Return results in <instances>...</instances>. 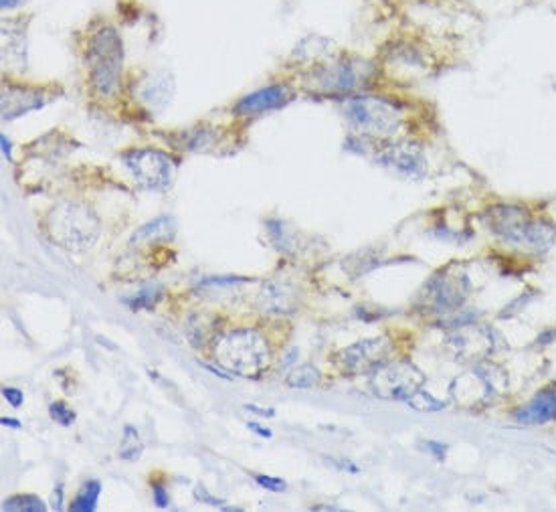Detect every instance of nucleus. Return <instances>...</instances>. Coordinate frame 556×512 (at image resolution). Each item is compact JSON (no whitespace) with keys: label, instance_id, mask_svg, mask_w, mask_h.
<instances>
[{"label":"nucleus","instance_id":"35","mask_svg":"<svg viewBox=\"0 0 556 512\" xmlns=\"http://www.w3.org/2000/svg\"><path fill=\"white\" fill-rule=\"evenodd\" d=\"M247 428H250L251 431H255V433H259L261 438H265V440H271L273 438V431L271 430H268V428H261V425H258V423H247Z\"/></svg>","mask_w":556,"mask_h":512},{"label":"nucleus","instance_id":"23","mask_svg":"<svg viewBox=\"0 0 556 512\" xmlns=\"http://www.w3.org/2000/svg\"><path fill=\"white\" fill-rule=\"evenodd\" d=\"M3 510L6 512H45L47 505L39 497L33 494H19V497H11L5 500Z\"/></svg>","mask_w":556,"mask_h":512},{"label":"nucleus","instance_id":"36","mask_svg":"<svg viewBox=\"0 0 556 512\" xmlns=\"http://www.w3.org/2000/svg\"><path fill=\"white\" fill-rule=\"evenodd\" d=\"M0 144H3V155L6 160H13V142L6 138V136L3 134L0 136Z\"/></svg>","mask_w":556,"mask_h":512},{"label":"nucleus","instance_id":"13","mask_svg":"<svg viewBox=\"0 0 556 512\" xmlns=\"http://www.w3.org/2000/svg\"><path fill=\"white\" fill-rule=\"evenodd\" d=\"M174 96V78L166 70H154L144 73L134 83V98L150 114H162Z\"/></svg>","mask_w":556,"mask_h":512},{"label":"nucleus","instance_id":"2","mask_svg":"<svg viewBox=\"0 0 556 512\" xmlns=\"http://www.w3.org/2000/svg\"><path fill=\"white\" fill-rule=\"evenodd\" d=\"M342 114L354 134L376 142L401 138L407 126V109L399 100L369 91L342 100Z\"/></svg>","mask_w":556,"mask_h":512},{"label":"nucleus","instance_id":"31","mask_svg":"<svg viewBox=\"0 0 556 512\" xmlns=\"http://www.w3.org/2000/svg\"><path fill=\"white\" fill-rule=\"evenodd\" d=\"M152 497H154V502H156L158 508H166L170 505V497H168V492L165 490V486L154 484L152 486Z\"/></svg>","mask_w":556,"mask_h":512},{"label":"nucleus","instance_id":"14","mask_svg":"<svg viewBox=\"0 0 556 512\" xmlns=\"http://www.w3.org/2000/svg\"><path fill=\"white\" fill-rule=\"evenodd\" d=\"M49 96L41 88L33 85L8 83L3 88V118L14 119L29 112H35L47 104Z\"/></svg>","mask_w":556,"mask_h":512},{"label":"nucleus","instance_id":"10","mask_svg":"<svg viewBox=\"0 0 556 512\" xmlns=\"http://www.w3.org/2000/svg\"><path fill=\"white\" fill-rule=\"evenodd\" d=\"M425 383V375L409 361H389L372 373L371 385L374 395L389 401H407L413 397Z\"/></svg>","mask_w":556,"mask_h":512},{"label":"nucleus","instance_id":"30","mask_svg":"<svg viewBox=\"0 0 556 512\" xmlns=\"http://www.w3.org/2000/svg\"><path fill=\"white\" fill-rule=\"evenodd\" d=\"M3 397L8 401V405H11V407H21L24 403V395H23L21 389L3 387Z\"/></svg>","mask_w":556,"mask_h":512},{"label":"nucleus","instance_id":"18","mask_svg":"<svg viewBox=\"0 0 556 512\" xmlns=\"http://www.w3.org/2000/svg\"><path fill=\"white\" fill-rule=\"evenodd\" d=\"M176 235V221L170 215H162L144 223L140 229H136L130 243L132 245H154V243H168Z\"/></svg>","mask_w":556,"mask_h":512},{"label":"nucleus","instance_id":"11","mask_svg":"<svg viewBox=\"0 0 556 512\" xmlns=\"http://www.w3.org/2000/svg\"><path fill=\"white\" fill-rule=\"evenodd\" d=\"M392 343L384 337L358 340L336 355V365L344 375H372L391 361Z\"/></svg>","mask_w":556,"mask_h":512},{"label":"nucleus","instance_id":"3","mask_svg":"<svg viewBox=\"0 0 556 512\" xmlns=\"http://www.w3.org/2000/svg\"><path fill=\"white\" fill-rule=\"evenodd\" d=\"M379 75L381 67L376 62L350 53V51H342V53H334L314 67L310 83L324 96L346 100L372 88Z\"/></svg>","mask_w":556,"mask_h":512},{"label":"nucleus","instance_id":"29","mask_svg":"<svg viewBox=\"0 0 556 512\" xmlns=\"http://www.w3.org/2000/svg\"><path fill=\"white\" fill-rule=\"evenodd\" d=\"M193 494H194L196 500L204 502V505H209V507H225V500L212 497V494L207 488H204V486H194Z\"/></svg>","mask_w":556,"mask_h":512},{"label":"nucleus","instance_id":"21","mask_svg":"<svg viewBox=\"0 0 556 512\" xmlns=\"http://www.w3.org/2000/svg\"><path fill=\"white\" fill-rule=\"evenodd\" d=\"M101 494V484L98 480H90L81 486V490L77 492L75 500L71 502L73 512H93L98 507V498Z\"/></svg>","mask_w":556,"mask_h":512},{"label":"nucleus","instance_id":"8","mask_svg":"<svg viewBox=\"0 0 556 512\" xmlns=\"http://www.w3.org/2000/svg\"><path fill=\"white\" fill-rule=\"evenodd\" d=\"M124 166L142 189L168 191L174 183L176 165L166 152L156 148H134L122 156Z\"/></svg>","mask_w":556,"mask_h":512},{"label":"nucleus","instance_id":"33","mask_svg":"<svg viewBox=\"0 0 556 512\" xmlns=\"http://www.w3.org/2000/svg\"><path fill=\"white\" fill-rule=\"evenodd\" d=\"M243 407L247 409V412L258 413V415H263V417H273V415H276V409H271V407H258V405H253V403H247Z\"/></svg>","mask_w":556,"mask_h":512},{"label":"nucleus","instance_id":"6","mask_svg":"<svg viewBox=\"0 0 556 512\" xmlns=\"http://www.w3.org/2000/svg\"><path fill=\"white\" fill-rule=\"evenodd\" d=\"M269 345L258 330H231L215 340V361L239 377H258L269 365Z\"/></svg>","mask_w":556,"mask_h":512},{"label":"nucleus","instance_id":"12","mask_svg":"<svg viewBox=\"0 0 556 512\" xmlns=\"http://www.w3.org/2000/svg\"><path fill=\"white\" fill-rule=\"evenodd\" d=\"M469 280L466 274H439L435 276L425 288L427 304L433 312H456L459 310L469 296Z\"/></svg>","mask_w":556,"mask_h":512},{"label":"nucleus","instance_id":"25","mask_svg":"<svg viewBox=\"0 0 556 512\" xmlns=\"http://www.w3.org/2000/svg\"><path fill=\"white\" fill-rule=\"evenodd\" d=\"M268 232H269V237L273 239V243L278 245V250H281L284 253H289L292 251V237L287 235V227L284 221L279 219H269L268 221Z\"/></svg>","mask_w":556,"mask_h":512},{"label":"nucleus","instance_id":"17","mask_svg":"<svg viewBox=\"0 0 556 512\" xmlns=\"http://www.w3.org/2000/svg\"><path fill=\"white\" fill-rule=\"evenodd\" d=\"M514 420L522 425H542L556 420V389H544L520 407Z\"/></svg>","mask_w":556,"mask_h":512},{"label":"nucleus","instance_id":"26","mask_svg":"<svg viewBox=\"0 0 556 512\" xmlns=\"http://www.w3.org/2000/svg\"><path fill=\"white\" fill-rule=\"evenodd\" d=\"M407 403H409V407L419 409V412H439V409H443L441 401L431 397L425 389H419L417 393L407 401Z\"/></svg>","mask_w":556,"mask_h":512},{"label":"nucleus","instance_id":"16","mask_svg":"<svg viewBox=\"0 0 556 512\" xmlns=\"http://www.w3.org/2000/svg\"><path fill=\"white\" fill-rule=\"evenodd\" d=\"M299 306L297 289L281 281H268L258 294V308L265 314L286 316L294 314Z\"/></svg>","mask_w":556,"mask_h":512},{"label":"nucleus","instance_id":"20","mask_svg":"<svg viewBox=\"0 0 556 512\" xmlns=\"http://www.w3.org/2000/svg\"><path fill=\"white\" fill-rule=\"evenodd\" d=\"M322 383V375L314 365H299L287 373L286 385L292 389H314Z\"/></svg>","mask_w":556,"mask_h":512},{"label":"nucleus","instance_id":"22","mask_svg":"<svg viewBox=\"0 0 556 512\" xmlns=\"http://www.w3.org/2000/svg\"><path fill=\"white\" fill-rule=\"evenodd\" d=\"M142 451H144V443L140 438V431L132 428V425H126L118 456L126 460V462H134V460H138L142 456Z\"/></svg>","mask_w":556,"mask_h":512},{"label":"nucleus","instance_id":"38","mask_svg":"<svg viewBox=\"0 0 556 512\" xmlns=\"http://www.w3.org/2000/svg\"><path fill=\"white\" fill-rule=\"evenodd\" d=\"M24 0H0V6H3V11H13V8L21 6Z\"/></svg>","mask_w":556,"mask_h":512},{"label":"nucleus","instance_id":"40","mask_svg":"<svg viewBox=\"0 0 556 512\" xmlns=\"http://www.w3.org/2000/svg\"><path fill=\"white\" fill-rule=\"evenodd\" d=\"M372 3H381V5H401V3H410V0H372Z\"/></svg>","mask_w":556,"mask_h":512},{"label":"nucleus","instance_id":"15","mask_svg":"<svg viewBox=\"0 0 556 512\" xmlns=\"http://www.w3.org/2000/svg\"><path fill=\"white\" fill-rule=\"evenodd\" d=\"M292 100V91L286 83H273L268 88H261L253 93H247L235 104L237 116H255L263 112H271V109H279Z\"/></svg>","mask_w":556,"mask_h":512},{"label":"nucleus","instance_id":"32","mask_svg":"<svg viewBox=\"0 0 556 512\" xmlns=\"http://www.w3.org/2000/svg\"><path fill=\"white\" fill-rule=\"evenodd\" d=\"M241 281H247L245 278H237V276H227V278H207L203 280L201 284L207 286V284H215V286H229V284H241Z\"/></svg>","mask_w":556,"mask_h":512},{"label":"nucleus","instance_id":"19","mask_svg":"<svg viewBox=\"0 0 556 512\" xmlns=\"http://www.w3.org/2000/svg\"><path fill=\"white\" fill-rule=\"evenodd\" d=\"M219 318L211 312L193 314L186 324V337L194 348H201L209 343H215L219 338Z\"/></svg>","mask_w":556,"mask_h":512},{"label":"nucleus","instance_id":"37","mask_svg":"<svg viewBox=\"0 0 556 512\" xmlns=\"http://www.w3.org/2000/svg\"><path fill=\"white\" fill-rule=\"evenodd\" d=\"M53 508L55 510L63 508V486H57V490L53 492Z\"/></svg>","mask_w":556,"mask_h":512},{"label":"nucleus","instance_id":"4","mask_svg":"<svg viewBox=\"0 0 556 512\" xmlns=\"http://www.w3.org/2000/svg\"><path fill=\"white\" fill-rule=\"evenodd\" d=\"M90 88L98 98H114L122 85L124 41L109 24H99L91 31L85 47Z\"/></svg>","mask_w":556,"mask_h":512},{"label":"nucleus","instance_id":"7","mask_svg":"<svg viewBox=\"0 0 556 512\" xmlns=\"http://www.w3.org/2000/svg\"><path fill=\"white\" fill-rule=\"evenodd\" d=\"M381 73H387L397 80H417L429 73L435 67L433 49L429 43L417 35H399L384 43L381 62Z\"/></svg>","mask_w":556,"mask_h":512},{"label":"nucleus","instance_id":"27","mask_svg":"<svg viewBox=\"0 0 556 512\" xmlns=\"http://www.w3.org/2000/svg\"><path fill=\"white\" fill-rule=\"evenodd\" d=\"M49 415H51V420L61 425H71L77 417L73 409L67 407L63 401H53V403L49 405Z\"/></svg>","mask_w":556,"mask_h":512},{"label":"nucleus","instance_id":"39","mask_svg":"<svg viewBox=\"0 0 556 512\" xmlns=\"http://www.w3.org/2000/svg\"><path fill=\"white\" fill-rule=\"evenodd\" d=\"M0 423H3L5 428H6V425H8V428H16V430L21 428V423L16 422V420H13V417H3V420H0Z\"/></svg>","mask_w":556,"mask_h":512},{"label":"nucleus","instance_id":"5","mask_svg":"<svg viewBox=\"0 0 556 512\" xmlns=\"http://www.w3.org/2000/svg\"><path fill=\"white\" fill-rule=\"evenodd\" d=\"M42 225L51 242L73 253L90 250L101 233V223L96 213L88 204L75 201L55 204L47 213Z\"/></svg>","mask_w":556,"mask_h":512},{"label":"nucleus","instance_id":"34","mask_svg":"<svg viewBox=\"0 0 556 512\" xmlns=\"http://www.w3.org/2000/svg\"><path fill=\"white\" fill-rule=\"evenodd\" d=\"M425 448L431 450L438 458H445V451H448V446H443V443H438V441H427Z\"/></svg>","mask_w":556,"mask_h":512},{"label":"nucleus","instance_id":"1","mask_svg":"<svg viewBox=\"0 0 556 512\" xmlns=\"http://www.w3.org/2000/svg\"><path fill=\"white\" fill-rule=\"evenodd\" d=\"M487 232L510 245L546 253L556 243V223L544 211L524 203H492L480 213Z\"/></svg>","mask_w":556,"mask_h":512},{"label":"nucleus","instance_id":"28","mask_svg":"<svg viewBox=\"0 0 556 512\" xmlns=\"http://www.w3.org/2000/svg\"><path fill=\"white\" fill-rule=\"evenodd\" d=\"M255 482H258L261 488L271 490V492H284L287 488V484L284 480H279V478H273V476H265V474H255Z\"/></svg>","mask_w":556,"mask_h":512},{"label":"nucleus","instance_id":"24","mask_svg":"<svg viewBox=\"0 0 556 512\" xmlns=\"http://www.w3.org/2000/svg\"><path fill=\"white\" fill-rule=\"evenodd\" d=\"M160 298H162V288L152 286V288L140 289V292L132 296V298H126L124 302L130 306L132 310H148V308H152V306L158 304Z\"/></svg>","mask_w":556,"mask_h":512},{"label":"nucleus","instance_id":"9","mask_svg":"<svg viewBox=\"0 0 556 512\" xmlns=\"http://www.w3.org/2000/svg\"><path fill=\"white\" fill-rule=\"evenodd\" d=\"M376 165L391 170L403 178L419 181L427 175V155L421 144L410 138H397L387 142H376L372 150Z\"/></svg>","mask_w":556,"mask_h":512}]
</instances>
